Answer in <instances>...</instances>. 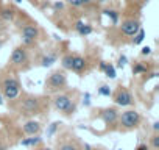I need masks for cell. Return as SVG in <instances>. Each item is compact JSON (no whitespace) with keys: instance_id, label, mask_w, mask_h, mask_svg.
Returning <instances> with one entry per match:
<instances>
[{"instance_id":"6da1fadb","label":"cell","mask_w":159,"mask_h":150,"mask_svg":"<svg viewBox=\"0 0 159 150\" xmlns=\"http://www.w3.org/2000/svg\"><path fill=\"white\" fill-rule=\"evenodd\" d=\"M53 106L62 116H72L76 111V103H75V100L69 94H55Z\"/></svg>"},{"instance_id":"7a4b0ae2","label":"cell","mask_w":159,"mask_h":150,"mask_svg":"<svg viewBox=\"0 0 159 150\" xmlns=\"http://www.w3.org/2000/svg\"><path fill=\"white\" fill-rule=\"evenodd\" d=\"M66 86H67V77L62 70L53 72L45 82V91L52 94H59V91L66 89Z\"/></svg>"},{"instance_id":"3957f363","label":"cell","mask_w":159,"mask_h":150,"mask_svg":"<svg viewBox=\"0 0 159 150\" xmlns=\"http://www.w3.org/2000/svg\"><path fill=\"white\" fill-rule=\"evenodd\" d=\"M0 88H2V96L3 99H8V100H14L19 97L20 94V83L17 78L14 77H5L2 80V85H0Z\"/></svg>"},{"instance_id":"277c9868","label":"cell","mask_w":159,"mask_h":150,"mask_svg":"<svg viewBox=\"0 0 159 150\" xmlns=\"http://www.w3.org/2000/svg\"><path fill=\"white\" fill-rule=\"evenodd\" d=\"M119 124L125 130H133L137 128L140 124V114L136 110H126L119 116Z\"/></svg>"},{"instance_id":"5b68a950","label":"cell","mask_w":159,"mask_h":150,"mask_svg":"<svg viewBox=\"0 0 159 150\" xmlns=\"http://www.w3.org/2000/svg\"><path fill=\"white\" fill-rule=\"evenodd\" d=\"M114 97V103L119 106H131L134 103V99L131 96V92L125 88V86H119L116 89V92L112 94Z\"/></svg>"},{"instance_id":"8992f818","label":"cell","mask_w":159,"mask_h":150,"mask_svg":"<svg viewBox=\"0 0 159 150\" xmlns=\"http://www.w3.org/2000/svg\"><path fill=\"white\" fill-rule=\"evenodd\" d=\"M20 108H22V111L25 114H39V111H41V102L34 96H25L22 99Z\"/></svg>"},{"instance_id":"52a82bcc","label":"cell","mask_w":159,"mask_h":150,"mask_svg":"<svg viewBox=\"0 0 159 150\" xmlns=\"http://www.w3.org/2000/svg\"><path fill=\"white\" fill-rule=\"evenodd\" d=\"M38 35H39L38 27H36L34 24H28V25H25L24 30H22V42H24L25 45H30V44H33V42L36 41Z\"/></svg>"},{"instance_id":"ba28073f","label":"cell","mask_w":159,"mask_h":150,"mask_svg":"<svg viewBox=\"0 0 159 150\" xmlns=\"http://www.w3.org/2000/svg\"><path fill=\"white\" fill-rule=\"evenodd\" d=\"M100 119L105 125H116L119 122V111L116 108H105L100 113Z\"/></svg>"},{"instance_id":"9c48e42d","label":"cell","mask_w":159,"mask_h":150,"mask_svg":"<svg viewBox=\"0 0 159 150\" xmlns=\"http://www.w3.org/2000/svg\"><path fill=\"white\" fill-rule=\"evenodd\" d=\"M120 30H122V33L126 35V36H136V33L140 30V22H139V21H134V19L123 21L122 25H120Z\"/></svg>"},{"instance_id":"30bf717a","label":"cell","mask_w":159,"mask_h":150,"mask_svg":"<svg viewBox=\"0 0 159 150\" xmlns=\"http://www.w3.org/2000/svg\"><path fill=\"white\" fill-rule=\"evenodd\" d=\"M27 59H28V55H27V50L24 47H16L11 53V58H10L13 66H22L27 63Z\"/></svg>"},{"instance_id":"8fae6325","label":"cell","mask_w":159,"mask_h":150,"mask_svg":"<svg viewBox=\"0 0 159 150\" xmlns=\"http://www.w3.org/2000/svg\"><path fill=\"white\" fill-rule=\"evenodd\" d=\"M86 66H88V63H86V59H84L83 56L73 55V61H72L70 70H73L75 73H83V72L86 70Z\"/></svg>"},{"instance_id":"7c38bea8","label":"cell","mask_w":159,"mask_h":150,"mask_svg":"<svg viewBox=\"0 0 159 150\" xmlns=\"http://www.w3.org/2000/svg\"><path fill=\"white\" fill-rule=\"evenodd\" d=\"M41 128H42V127H41V124H39L38 120H28V122H25L24 127H22V130H24V133H25L27 136L39 134Z\"/></svg>"},{"instance_id":"4fadbf2b","label":"cell","mask_w":159,"mask_h":150,"mask_svg":"<svg viewBox=\"0 0 159 150\" xmlns=\"http://www.w3.org/2000/svg\"><path fill=\"white\" fill-rule=\"evenodd\" d=\"M41 142H42V138L39 134H34V136H28V138L22 139L20 141V145H24V147H36Z\"/></svg>"},{"instance_id":"5bb4252c","label":"cell","mask_w":159,"mask_h":150,"mask_svg":"<svg viewBox=\"0 0 159 150\" xmlns=\"http://www.w3.org/2000/svg\"><path fill=\"white\" fill-rule=\"evenodd\" d=\"M75 30L78 31V35H81V36H88L92 33V27L91 25H86L83 21H78L75 24Z\"/></svg>"},{"instance_id":"9a60e30c","label":"cell","mask_w":159,"mask_h":150,"mask_svg":"<svg viewBox=\"0 0 159 150\" xmlns=\"http://www.w3.org/2000/svg\"><path fill=\"white\" fill-rule=\"evenodd\" d=\"M58 150H80V147L76 145V142L73 141H64V142H58Z\"/></svg>"},{"instance_id":"2e32d148","label":"cell","mask_w":159,"mask_h":150,"mask_svg":"<svg viewBox=\"0 0 159 150\" xmlns=\"http://www.w3.org/2000/svg\"><path fill=\"white\" fill-rule=\"evenodd\" d=\"M56 59H58V56H56L55 53H48V55L42 56V59H41V66H42V67H50L53 63H56Z\"/></svg>"},{"instance_id":"e0dca14e","label":"cell","mask_w":159,"mask_h":150,"mask_svg":"<svg viewBox=\"0 0 159 150\" xmlns=\"http://www.w3.org/2000/svg\"><path fill=\"white\" fill-rule=\"evenodd\" d=\"M147 72H148V67H147L143 63L136 61V63L133 64V73H134V75H140V73H147Z\"/></svg>"},{"instance_id":"ac0fdd59","label":"cell","mask_w":159,"mask_h":150,"mask_svg":"<svg viewBox=\"0 0 159 150\" xmlns=\"http://www.w3.org/2000/svg\"><path fill=\"white\" fill-rule=\"evenodd\" d=\"M105 75L109 78V80H114L116 77H117V72H116V67L112 66V64H109L108 63V66H106V69H105Z\"/></svg>"},{"instance_id":"d6986e66","label":"cell","mask_w":159,"mask_h":150,"mask_svg":"<svg viewBox=\"0 0 159 150\" xmlns=\"http://www.w3.org/2000/svg\"><path fill=\"white\" fill-rule=\"evenodd\" d=\"M72 61H73V55H66V56H62V59H61V66H62V69L70 70V67H72Z\"/></svg>"},{"instance_id":"ffe728a7","label":"cell","mask_w":159,"mask_h":150,"mask_svg":"<svg viewBox=\"0 0 159 150\" xmlns=\"http://www.w3.org/2000/svg\"><path fill=\"white\" fill-rule=\"evenodd\" d=\"M97 92H98V96H102V97H111V96H112V91H111V88H109L108 85H102V86L97 89Z\"/></svg>"},{"instance_id":"44dd1931","label":"cell","mask_w":159,"mask_h":150,"mask_svg":"<svg viewBox=\"0 0 159 150\" xmlns=\"http://www.w3.org/2000/svg\"><path fill=\"white\" fill-rule=\"evenodd\" d=\"M103 13H105L108 17H111V22H112L114 25L119 22V13H117V11H114V10H105Z\"/></svg>"},{"instance_id":"7402d4cb","label":"cell","mask_w":159,"mask_h":150,"mask_svg":"<svg viewBox=\"0 0 159 150\" xmlns=\"http://www.w3.org/2000/svg\"><path fill=\"white\" fill-rule=\"evenodd\" d=\"M145 39V30L143 28H140L137 33H136V36H134V39H133V42H134V45H139V44H142V41Z\"/></svg>"},{"instance_id":"603a6c76","label":"cell","mask_w":159,"mask_h":150,"mask_svg":"<svg viewBox=\"0 0 159 150\" xmlns=\"http://www.w3.org/2000/svg\"><path fill=\"white\" fill-rule=\"evenodd\" d=\"M0 17H2L3 21H13L14 19V11L13 10H3L2 13H0Z\"/></svg>"},{"instance_id":"cb8c5ba5","label":"cell","mask_w":159,"mask_h":150,"mask_svg":"<svg viewBox=\"0 0 159 150\" xmlns=\"http://www.w3.org/2000/svg\"><path fill=\"white\" fill-rule=\"evenodd\" d=\"M150 145L153 150H159V133H154L150 139Z\"/></svg>"},{"instance_id":"d4e9b609","label":"cell","mask_w":159,"mask_h":150,"mask_svg":"<svg viewBox=\"0 0 159 150\" xmlns=\"http://www.w3.org/2000/svg\"><path fill=\"white\" fill-rule=\"evenodd\" d=\"M58 122H53V124H50V127L47 128V138H52L53 134H55V131L58 130Z\"/></svg>"},{"instance_id":"484cf974","label":"cell","mask_w":159,"mask_h":150,"mask_svg":"<svg viewBox=\"0 0 159 150\" xmlns=\"http://www.w3.org/2000/svg\"><path fill=\"white\" fill-rule=\"evenodd\" d=\"M126 63H128V58H126L125 55H120V56H119V61H117V67H119V69H125Z\"/></svg>"},{"instance_id":"4316f807","label":"cell","mask_w":159,"mask_h":150,"mask_svg":"<svg viewBox=\"0 0 159 150\" xmlns=\"http://www.w3.org/2000/svg\"><path fill=\"white\" fill-rule=\"evenodd\" d=\"M83 105L84 106H91V94L89 92H84V96H83Z\"/></svg>"},{"instance_id":"83f0119b","label":"cell","mask_w":159,"mask_h":150,"mask_svg":"<svg viewBox=\"0 0 159 150\" xmlns=\"http://www.w3.org/2000/svg\"><path fill=\"white\" fill-rule=\"evenodd\" d=\"M140 53H142V56H150L151 55V47H142V50H140Z\"/></svg>"},{"instance_id":"f1b7e54d","label":"cell","mask_w":159,"mask_h":150,"mask_svg":"<svg viewBox=\"0 0 159 150\" xmlns=\"http://www.w3.org/2000/svg\"><path fill=\"white\" fill-rule=\"evenodd\" d=\"M62 8H64V3H62V2H55V3H53V10H55V11H59V10H62Z\"/></svg>"},{"instance_id":"f546056e","label":"cell","mask_w":159,"mask_h":150,"mask_svg":"<svg viewBox=\"0 0 159 150\" xmlns=\"http://www.w3.org/2000/svg\"><path fill=\"white\" fill-rule=\"evenodd\" d=\"M69 3L72 7H81L83 5V0H69Z\"/></svg>"},{"instance_id":"4dcf8cb0","label":"cell","mask_w":159,"mask_h":150,"mask_svg":"<svg viewBox=\"0 0 159 150\" xmlns=\"http://www.w3.org/2000/svg\"><path fill=\"white\" fill-rule=\"evenodd\" d=\"M153 131H154V133H159V122H157V120L153 122Z\"/></svg>"},{"instance_id":"1f68e13d","label":"cell","mask_w":159,"mask_h":150,"mask_svg":"<svg viewBox=\"0 0 159 150\" xmlns=\"http://www.w3.org/2000/svg\"><path fill=\"white\" fill-rule=\"evenodd\" d=\"M136 150H148V145H147V144H139V145L136 147Z\"/></svg>"},{"instance_id":"d6a6232c","label":"cell","mask_w":159,"mask_h":150,"mask_svg":"<svg viewBox=\"0 0 159 150\" xmlns=\"http://www.w3.org/2000/svg\"><path fill=\"white\" fill-rule=\"evenodd\" d=\"M83 150H94V148H92V145H91V144L84 142V144H83Z\"/></svg>"},{"instance_id":"836d02e7","label":"cell","mask_w":159,"mask_h":150,"mask_svg":"<svg viewBox=\"0 0 159 150\" xmlns=\"http://www.w3.org/2000/svg\"><path fill=\"white\" fill-rule=\"evenodd\" d=\"M106 66H108V63H105V61H102V63H100V70H102V72H105V69H106Z\"/></svg>"},{"instance_id":"e575fe53","label":"cell","mask_w":159,"mask_h":150,"mask_svg":"<svg viewBox=\"0 0 159 150\" xmlns=\"http://www.w3.org/2000/svg\"><path fill=\"white\" fill-rule=\"evenodd\" d=\"M0 150H7V145L5 144H0Z\"/></svg>"},{"instance_id":"d590c367","label":"cell","mask_w":159,"mask_h":150,"mask_svg":"<svg viewBox=\"0 0 159 150\" xmlns=\"http://www.w3.org/2000/svg\"><path fill=\"white\" fill-rule=\"evenodd\" d=\"M2 105H3V96L0 94V106H2Z\"/></svg>"},{"instance_id":"8d00e7d4","label":"cell","mask_w":159,"mask_h":150,"mask_svg":"<svg viewBox=\"0 0 159 150\" xmlns=\"http://www.w3.org/2000/svg\"><path fill=\"white\" fill-rule=\"evenodd\" d=\"M89 2H91V0H83V5H84V3H89Z\"/></svg>"},{"instance_id":"74e56055","label":"cell","mask_w":159,"mask_h":150,"mask_svg":"<svg viewBox=\"0 0 159 150\" xmlns=\"http://www.w3.org/2000/svg\"><path fill=\"white\" fill-rule=\"evenodd\" d=\"M14 2H16V3H20V2H22V0H14Z\"/></svg>"},{"instance_id":"f35d334b","label":"cell","mask_w":159,"mask_h":150,"mask_svg":"<svg viewBox=\"0 0 159 150\" xmlns=\"http://www.w3.org/2000/svg\"><path fill=\"white\" fill-rule=\"evenodd\" d=\"M98 2H102V3H103V2H106V0H98Z\"/></svg>"},{"instance_id":"ab89813d","label":"cell","mask_w":159,"mask_h":150,"mask_svg":"<svg viewBox=\"0 0 159 150\" xmlns=\"http://www.w3.org/2000/svg\"><path fill=\"white\" fill-rule=\"evenodd\" d=\"M42 150H50V148H42Z\"/></svg>"},{"instance_id":"60d3db41","label":"cell","mask_w":159,"mask_h":150,"mask_svg":"<svg viewBox=\"0 0 159 150\" xmlns=\"http://www.w3.org/2000/svg\"><path fill=\"white\" fill-rule=\"evenodd\" d=\"M119 150H122V148H119Z\"/></svg>"}]
</instances>
